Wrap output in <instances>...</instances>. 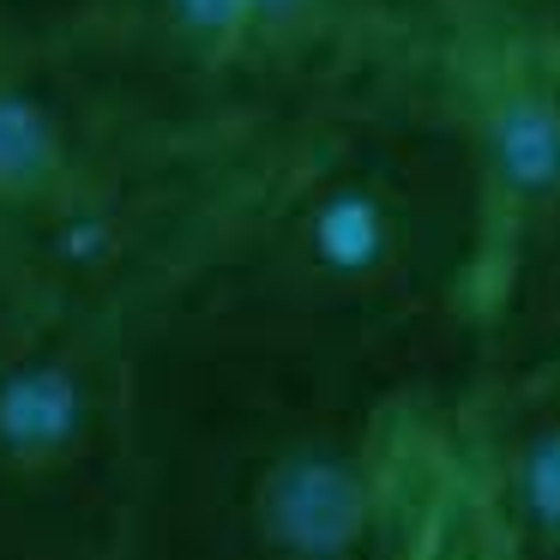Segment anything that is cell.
Wrapping results in <instances>:
<instances>
[{"label":"cell","mask_w":560,"mask_h":560,"mask_svg":"<svg viewBox=\"0 0 560 560\" xmlns=\"http://www.w3.org/2000/svg\"><path fill=\"white\" fill-rule=\"evenodd\" d=\"M476 187V362L524 338L560 254V31L446 19L428 61Z\"/></svg>","instance_id":"cell-6"},{"label":"cell","mask_w":560,"mask_h":560,"mask_svg":"<svg viewBox=\"0 0 560 560\" xmlns=\"http://www.w3.org/2000/svg\"><path fill=\"white\" fill-rule=\"evenodd\" d=\"M446 19H494V25H548L560 31V0H440Z\"/></svg>","instance_id":"cell-11"},{"label":"cell","mask_w":560,"mask_h":560,"mask_svg":"<svg viewBox=\"0 0 560 560\" xmlns=\"http://www.w3.org/2000/svg\"><path fill=\"white\" fill-rule=\"evenodd\" d=\"M452 404L518 555L560 560V368L548 355H488Z\"/></svg>","instance_id":"cell-8"},{"label":"cell","mask_w":560,"mask_h":560,"mask_svg":"<svg viewBox=\"0 0 560 560\" xmlns=\"http://www.w3.org/2000/svg\"><path fill=\"white\" fill-rule=\"evenodd\" d=\"M278 151L163 115L73 31L0 43V314L158 331Z\"/></svg>","instance_id":"cell-2"},{"label":"cell","mask_w":560,"mask_h":560,"mask_svg":"<svg viewBox=\"0 0 560 560\" xmlns=\"http://www.w3.org/2000/svg\"><path fill=\"white\" fill-rule=\"evenodd\" d=\"M506 355H548V362L560 368V254H555V266H548L542 290H536V307H530V319H524V338L512 343Z\"/></svg>","instance_id":"cell-10"},{"label":"cell","mask_w":560,"mask_h":560,"mask_svg":"<svg viewBox=\"0 0 560 560\" xmlns=\"http://www.w3.org/2000/svg\"><path fill=\"white\" fill-rule=\"evenodd\" d=\"M440 0H85L73 37L163 115L223 139H290L428 79Z\"/></svg>","instance_id":"cell-4"},{"label":"cell","mask_w":560,"mask_h":560,"mask_svg":"<svg viewBox=\"0 0 560 560\" xmlns=\"http://www.w3.org/2000/svg\"><path fill=\"white\" fill-rule=\"evenodd\" d=\"M151 331L0 314V560H127Z\"/></svg>","instance_id":"cell-5"},{"label":"cell","mask_w":560,"mask_h":560,"mask_svg":"<svg viewBox=\"0 0 560 560\" xmlns=\"http://www.w3.org/2000/svg\"><path fill=\"white\" fill-rule=\"evenodd\" d=\"M452 392L458 380H410L392 398L368 560H524Z\"/></svg>","instance_id":"cell-7"},{"label":"cell","mask_w":560,"mask_h":560,"mask_svg":"<svg viewBox=\"0 0 560 560\" xmlns=\"http://www.w3.org/2000/svg\"><path fill=\"white\" fill-rule=\"evenodd\" d=\"M476 187L434 85L319 115L271 170L158 331L368 355L464 380Z\"/></svg>","instance_id":"cell-1"},{"label":"cell","mask_w":560,"mask_h":560,"mask_svg":"<svg viewBox=\"0 0 560 560\" xmlns=\"http://www.w3.org/2000/svg\"><path fill=\"white\" fill-rule=\"evenodd\" d=\"M410 380L440 374L151 331L127 560H368L386 410Z\"/></svg>","instance_id":"cell-3"},{"label":"cell","mask_w":560,"mask_h":560,"mask_svg":"<svg viewBox=\"0 0 560 560\" xmlns=\"http://www.w3.org/2000/svg\"><path fill=\"white\" fill-rule=\"evenodd\" d=\"M85 13V0H0V43H31L73 31V19Z\"/></svg>","instance_id":"cell-9"}]
</instances>
